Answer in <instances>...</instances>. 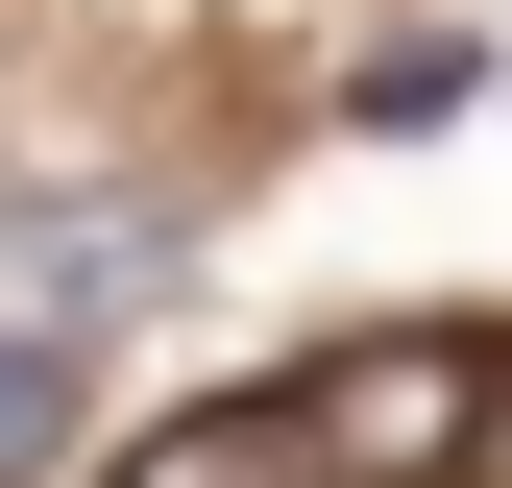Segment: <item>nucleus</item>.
Listing matches in <instances>:
<instances>
[{
  "mask_svg": "<svg viewBox=\"0 0 512 488\" xmlns=\"http://www.w3.org/2000/svg\"><path fill=\"white\" fill-rule=\"evenodd\" d=\"M122 488H342V464H317L293 391H220V415H171V440H122Z\"/></svg>",
  "mask_w": 512,
  "mask_h": 488,
  "instance_id": "3",
  "label": "nucleus"
},
{
  "mask_svg": "<svg viewBox=\"0 0 512 488\" xmlns=\"http://www.w3.org/2000/svg\"><path fill=\"white\" fill-rule=\"evenodd\" d=\"M147 269H171L147 196H25V220H0V318H25V342H98Z\"/></svg>",
  "mask_w": 512,
  "mask_h": 488,
  "instance_id": "2",
  "label": "nucleus"
},
{
  "mask_svg": "<svg viewBox=\"0 0 512 488\" xmlns=\"http://www.w3.org/2000/svg\"><path fill=\"white\" fill-rule=\"evenodd\" d=\"M293 415H317V464H342V488H464V440H488V342H342V366H293Z\"/></svg>",
  "mask_w": 512,
  "mask_h": 488,
  "instance_id": "1",
  "label": "nucleus"
},
{
  "mask_svg": "<svg viewBox=\"0 0 512 488\" xmlns=\"http://www.w3.org/2000/svg\"><path fill=\"white\" fill-rule=\"evenodd\" d=\"M464 488H512V342H488V440H464Z\"/></svg>",
  "mask_w": 512,
  "mask_h": 488,
  "instance_id": "5",
  "label": "nucleus"
},
{
  "mask_svg": "<svg viewBox=\"0 0 512 488\" xmlns=\"http://www.w3.org/2000/svg\"><path fill=\"white\" fill-rule=\"evenodd\" d=\"M49 440H74V342H25V318H0V488H25Z\"/></svg>",
  "mask_w": 512,
  "mask_h": 488,
  "instance_id": "4",
  "label": "nucleus"
}]
</instances>
